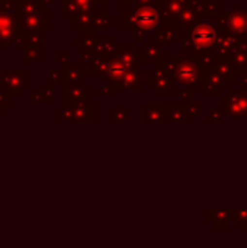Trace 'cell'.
<instances>
[{"label":"cell","mask_w":247,"mask_h":248,"mask_svg":"<svg viewBox=\"0 0 247 248\" xmlns=\"http://www.w3.org/2000/svg\"><path fill=\"white\" fill-rule=\"evenodd\" d=\"M108 74L112 77V78H115V80H118V78H122L124 77V73H125V67H124V62L122 61H118V60H115V61H112L109 65H108Z\"/></svg>","instance_id":"cell-7"},{"label":"cell","mask_w":247,"mask_h":248,"mask_svg":"<svg viewBox=\"0 0 247 248\" xmlns=\"http://www.w3.org/2000/svg\"><path fill=\"white\" fill-rule=\"evenodd\" d=\"M106 19H108V15H106L105 12H102V13H98V16H95V17H93V20H95V25H96L99 29H108Z\"/></svg>","instance_id":"cell-9"},{"label":"cell","mask_w":247,"mask_h":248,"mask_svg":"<svg viewBox=\"0 0 247 248\" xmlns=\"http://www.w3.org/2000/svg\"><path fill=\"white\" fill-rule=\"evenodd\" d=\"M191 42L194 49H208L215 44V31L210 25H198L191 32Z\"/></svg>","instance_id":"cell-2"},{"label":"cell","mask_w":247,"mask_h":248,"mask_svg":"<svg viewBox=\"0 0 247 248\" xmlns=\"http://www.w3.org/2000/svg\"><path fill=\"white\" fill-rule=\"evenodd\" d=\"M226 28L234 33H246V13L239 10L226 15Z\"/></svg>","instance_id":"cell-5"},{"label":"cell","mask_w":247,"mask_h":248,"mask_svg":"<svg viewBox=\"0 0 247 248\" xmlns=\"http://www.w3.org/2000/svg\"><path fill=\"white\" fill-rule=\"evenodd\" d=\"M98 1H105V0H98Z\"/></svg>","instance_id":"cell-14"},{"label":"cell","mask_w":247,"mask_h":248,"mask_svg":"<svg viewBox=\"0 0 247 248\" xmlns=\"http://www.w3.org/2000/svg\"><path fill=\"white\" fill-rule=\"evenodd\" d=\"M77 4H79V7L80 9H83V10H89V9H92V0H74Z\"/></svg>","instance_id":"cell-11"},{"label":"cell","mask_w":247,"mask_h":248,"mask_svg":"<svg viewBox=\"0 0 247 248\" xmlns=\"http://www.w3.org/2000/svg\"><path fill=\"white\" fill-rule=\"evenodd\" d=\"M12 1H16V0H12Z\"/></svg>","instance_id":"cell-16"},{"label":"cell","mask_w":247,"mask_h":248,"mask_svg":"<svg viewBox=\"0 0 247 248\" xmlns=\"http://www.w3.org/2000/svg\"><path fill=\"white\" fill-rule=\"evenodd\" d=\"M3 3H4V0H0V12H3Z\"/></svg>","instance_id":"cell-12"},{"label":"cell","mask_w":247,"mask_h":248,"mask_svg":"<svg viewBox=\"0 0 247 248\" xmlns=\"http://www.w3.org/2000/svg\"><path fill=\"white\" fill-rule=\"evenodd\" d=\"M175 77L179 83H182L186 87H192L198 83L199 74L192 61L182 60V62H175Z\"/></svg>","instance_id":"cell-3"},{"label":"cell","mask_w":247,"mask_h":248,"mask_svg":"<svg viewBox=\"0 0 247 248\" xmlns=\"http://www.w3.org/2000/svg\"><path fill=\"white\" fill-rule=\"evenodd\" d=\"M41 4H45V1L44 0H22L20 3H17V15L20 16L33 15L48 7V6H41Z\"/></svg>","instance_id":"cell-6"},{"label":"cell","mask_w":247,"mask_h":248,"mask_svg":"<svg viewBox=\"0 0 247 248\" xmlns=\"http://www.w3.org/2000/svg\"><path fill=\"white\" fill-rule=\"evenodd\" d=\"M28 71H4L3 77L6 78V89H9L10 94H22L23 89L28 86Z\"/></svg>","instance_id":"cell-4"},{"label":"cell","mask_w":247,"mask_h":248,"mask_svg":"<svg viewBox=\"0 0 247 248\" xmlns=\"http://www.w3.org/2000/svg\"><path fill=\"white\" fill-rule=\"evenodd\" d=\"M246 33H247V13H246Z\"/></svg>","instance_id":"cell-13"},{"label":"cell","mask_w":247,"mask_h":248,"mask_svg":"<svg viewBox=\"0 0 247 248\" xmlns=\"http://www.w3.org/2000/svg\"><path fill=\"white\" fill-rule=\"evenodd\" d=\"M127 13L130 15V22H128V25H125V29H127V26H130L131 29L137 28V29H141V31H150V29L157 28V25H159L160 15H159L156 7L143 4L137 10L127 12Z\"/></svg>","instance_id":"cell-1"},{"label":"cell","mask_w":247,"mask_h":248,"mask_svg":"<svg viewBox=\"0 0 247 248\" xmlns=\"http://www.w3.org/2000/svg\"><path fill=\"white\" fill-rule=\"evenodd\" d=\"M42 96H44V97H47L45 100H49V102L55 100V92H54V87H52V84H45Z\"/></svg>","instance_id":"cell-10"},{"label":"cell","mask_w":247,"mask_h":248,"mask_svg":"<svg viewBox=\"0 0 247 248\" xmlns=\"http://www.w3.org/2000/svg\"><path fill=\"white\" fill-rule=\"evenodd\" d=\"M26 60H32L35 62H39L42 60V54H41V49L38 48H28L26 52H25V57H23V61Z\"/></svg>","instance_id":"cell-8"},{"label":"cell","mask_w":247,"mask_h":248,"mask_svg":"<svg viewBox=\"0 0 247 248\" xmlns=\"http://www.w3.org/2000/svg\"><path fill=\"white\" fill-rule=\"evenodd\" d=\"M119 1H121V0H119ZM122 1H128V0H122Z\"/></svg>","instance_id":"cell-15"}]
</instances>
